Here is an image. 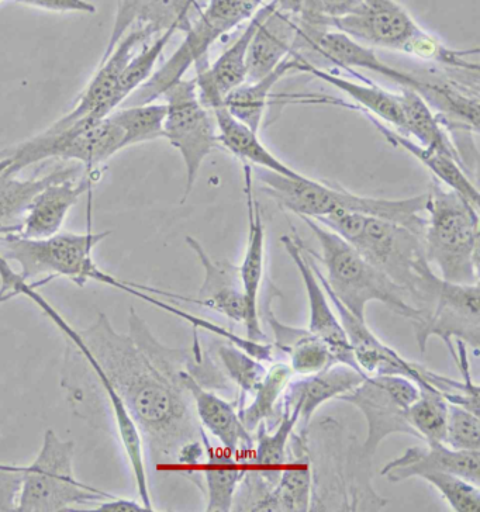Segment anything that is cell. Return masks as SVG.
Returning <instances> with one entry per match:
<instances>
[{
  "label": "cell",
  "instance_id": "17",
  "mask_svg": "<svg viewBox=\"0 0 480 512\" xmlns=\"http://www.w3.org/2000/svg\"><path fill=\"white\" fill-rule=\"evenodd\" d=\"M153 34L145 29H133L117 44L115 51L99 62L98 71L95 72L85 91L79 96L74 109L62 116L47 128L46 133H57L77 123L79 120H102L109 116L112 110L113 92L123 69L129 64L133 55L148 41L153 40Z\"/></svg>",
  "mask_w": 480,
  "mask_h": 512
},
{
  "label": "cell",
  "instance_id": "20",
  "mask_svg": "<svg viewBox=\"0 0 480 512\" xmlns=\"http://www.w3.org/2000/svg\"><path fill=\"white\" fill-rule=\"evenodd\" d=\"M200 10L198 0H117L115 24L100 62L115 51L130 30L145 29L153 37L169 30L186 33Z\"/></svg>",
  "mask_w": 480,
  "mask_h": 512
},
{
  "label": "cell",
  "instance_id": "22",
  "mask_svg": "<svg viewBox=\"0 0 480 512\" xmlns=\"http://www.w3.org/2000/svg\"><path fill=\"white\" fill-rule=\"evenodd\" d=\"M186 244L199 259L205 272V279L200 286L198 296L186 297L168 292L167 300L198 304L200 307L216 311L231 321L244 324L247 318V304H245L238 266L231 265L227 261H214L196 238L186 237Z\"/></svg>",
  "mask_w": 480,
  "mask_h": 512
},
{
  "label": "cell",
  "instance_id": "48",
  "mask_svg": "<svg viewBox=\"0 0 480 512\" xmlns=\"http://www.w3.org/2000/svg\"><path fill=\"white\" fill-rule=\"evenodd\" d=\"M89 511L99 512H140L147 511V508L143 504L137 503V501L127 500V498L115 496L109 498V500L100 501L96 504V508H92Z\"/></svg>",
  "mask_w": 480,
  "mask_h": 512
},
{
  "label": "cell",
  "instance_id": "46",
  "mask_svg": "<svg viewBox=\"0 0 480 512\" xmlns=\"http://www.w3.org/2000/svg\"><path fill=\"white\" fill-rule=\"evenodd\" d=\"M20 466L0 463V512H16L22 487Z\"/></svg>",
  "mask_w": 480,
  "mask_h": 512
},
{
  "label": "cell",
  "instance_id": "31",
  "mask_svg": "<svg viewBox=\"0 0 480 512\" xmlns=\"http://www.w3.org/2000/svg\"><path fill=\"white\" fill-rule=\"evenodd\" d=\"M214 120H216L217 137L219 144L226 148L231 154L236 155L245 164H252L257 168L267 169L275 174L298 178L302 172L290 168L288 164L272 154L271 151L262 144L258 133L252 131L250 127L238 121L236 117L231 116L229 110L224 105L216 106L212 109Z\"/></svg>",
  "mask_w": 480,
  "mask_h": 512
},
{
  "label": "cell",
  "instance_id": "24",
  "mask_svg": "<svg viewBox=\"0 0 480 512\" xmlns=\"http://www.w3.org/2000/svg\"><path fill=\"white\" fill-rule=\"evenodd\" d=\"M99 178L100 169H93L65 176L48 185L34 197L19 235L26 238H46L60 233L69 210L78 203L81 196L91 190L93 183L98 182Z\"/></svg>",
  "mask_w": 480,
  "mask_h": 512
},
{
  "label": "cell",
  "instance_id": "50",
  "mask_svg": "<svg viewBox=\"0 0 480 512\" xmlns=\"http://www.w3.org/2000/svg\"><path fill=\"white\" fill-rule=\"evenodd\" d=\"M9 165L10 162L8 161V159H0V171H3V169L8 168Z\"/></svg>",
  "mask_w": 480,
  "mask_h": 512
},
{
  "label": "cell",
  "instance_id": "9",
  "mask_svg": "<svg viewBox=\"0 0 480 512\" xmlns=\"http://www.w3.org/2000/svg\"><path fill=\"white\" fill-rule=\"evenodd\" d=\"M75 442L62 439L54 430L44 432L43 444L29 466H20L17 512H69L75 507L96 505L115 497L81 483L74 470Z\"/></svg>",
  "mask_w": 480,
  "mask_h": 512
},
{
  "label": "cell",
  "instance_id": "11",
  "mask_svg": "<svg viewBox=\"0 0 480 512\" xmlns=\"http://www.w3.org/2000/svg\"><path fill=\"white\" fill-rule=\"evenodd\" d=\"M122 150V128L107 116L96 121L79 120L57 133L43 131L15 147L0 150V159H8V169L17 174L43 161L75 162L85 171H93Z\"/></svg>",
  "mask_w": 480,
  "mask_h": 512
},
{
  "label": "cell",
  "instance_id": "7",
  "mask_svg": "<svg viewBox=\"0 0 480 512\" xmlns=\"http://www.w3.org/2000/svg\"><path fill=\"white\" fill-rule=\"evenodd\" d=\"M331 427L321 422L327 451L314 452L306 445L313 473L312 511L331 510L333 497H338L337 510L379 511L388 500L376 493L371 483V462L354 439H344V430L331 421Z\"/></svg>",
  "mask_w": 480,
  "mask_h": 512
},
{
  "label": "cell",
  "instance_id": "35",
  "mask_svg": "<svg viewBox=\"0 0 480 512\" xmlns=\"http://www.w3.org/2000/svg\"><path fill=\"white\" fill-rule=\"evenodd\" d=\"M312 504L313 473L305 448L282 467L278 482L252 511L307 512L312 511Z\"/></svg>",
  "mask_w": 480,
  "mask_h": 512
},
{
  "label": "cell",
  "instance_id": "13",
  "mask_svg": "<svg viewBox=\"0 0 480 512\" xmlns=\"http://www.w3.org/2000/svg\"><path fill=\"white\" fill-rule=\"evenodd\" d=\"M420 396V387L403 376H366L364 382L337 400L351 404L364 415L368 435L362 453L372 459L379 446L393 434L419 435L407 420V410Z\"/></svg>",
  "mask_w": 480,
  "mask_h": 512
},
{
  "label": "cell",
  "instance_id": "33",
  "mask_svg": "<svg viewBox=\"0 0 480 512\" xmlns=\"http://www.w3.org/2000/svg\"><path fill=\"white\" fill-rule=\"evenodd\" d=\"M303 55L300 51H292L267 76L254 82H244L224 99L223 105L229 110L231 116L250 127L255 133H260L265 110H267L268 99L276 83L281 81L283 76L290 72H300Z\"/></svg>",
  "mask_w": 480,
  "mask_h": 512
},
{
  "label": "cell",
  "instance_id": "4",
  "mask_svg": "<svg viewBox=\"0 0 480 512\" xmlns=\"http://www.w3.org/2000/svg\"><path fill=\"white\" fill-rule=\"evenodd\" d=\"M110 234L112 231L57 233L46 238L5 235L0 237V255L19 266L17 275L27 283L44 276L48 283L57 278H67L75 285L84 287L93 280L143 300L148 286L124 282L96 265L93 249Z\"/></svg>",
  "mask_w": 480,
  "mask_h": 512
},
{
  "label": "cell",
  "instance_id": "39",
  "mask_svg": "<svg viewBox=\"0 0 480 512\" xmlns=\"http://www.w3.org/2000/svg\"><path fill=\"white\" fill-rule=\"evenodd\" d=\"M298 427V420L292 415H281L274 430H267L261 424L254 432L252 467L262 470L282 469L290 459V439Z\"/></svg>",
  "mask_w": 480,
  "mask_h": 512
},
{
  "label": "cell",
  "instance_id": "3",
  "mask_svg": "<svg viewBox=\"0 0 480 512\" xmlns=\"http://www.w3.org/2000/svg\"><path fill=\"white\" fill-rule=\"evenodd\" d=\"M300 219L305 221L319 241L321 258L314 255L327 272L323 275L319 265L321 278L351 314L365 321L366 306L379 302L397 316L412 321V324L420 323L427 316L426 311L413 306L409 293L403 287L396 285L385 273L366 261L350 242L319 221L307 217Z\"/></svg>",
  "mask_w": 480,
  "mask_h": 512
},
{
  "label": "cell",
  "instance_id": "5",
  "mask_svg": "<svg viewBox=\"0 0 480 512\" xmlns=\"http://www.w3.org/2000/svg\"><path fill=\"white\" fill-rule=\"evenodd\" d=\"M252 175L278 206L299 217L319 221L341 210L395 221L412 231H420L424 224L427 206L424 193L407 199H379L357 195L303 174L290 178L257 168L252 169Z\"/></svg>",
  "mask_w": 480,
  "mask_h": 512
},
{
  "label": "cell",
  "instance_id": "14",
  "mask_svg": "<svg viewBox=\"0 0 480 512\" xmlns=\"http://www.w3.org/2000/svg\"><path fill=\"white\" fill-rule=\"evenodd\" d=\"M421 354L431 338H440L455 356L454 341L464 342L475 355L480 348V289L475 285H458L442 280L438 285L433 307L420 323L413 324Z\"/></svg>",
  "mask_w": 480,
  "mask_h": 512
},
{
  "label": "cell",
  "instance_id": "1",
  "mask_svg": "<svg viewBox=\"0 0 480 512\" xmlns=\"http://www.w3.org/2000/svg\"><path fill=\"white\" fill-rule=\"evenodd\" d=\"M0 282V289L26 296L65 338L75 339L95 358L136 422L144 451L158 470L175 469L186 449L202 444L206 431L183 383L189 351L162 344L134 309H130L129 334L115 330L103 313L78 331L12 266L0 265Z\"/></svg>",
  "mask_w": 480,
  "mask_h": 512
},
{
  "label": "cell",
  "instance_id": "12",
  "mask_svg": "<svg viewBox=\"0 0 480 512\" xmlns=\"http://www.w3.org/2000/svg\"><path fill=\"white\" fill-rule=\"evenodd\" d=\"M164 98V138L181 154L186 169L183 204L195 188L203 162L220 147L216 120L200 102L195 78L176 82L164 93Z\"/></svg>",
  "mask_w": 480,
  "mask_h": 512
},
{
  "label": "cell",
  "instance_id": "28",
  "mask_svg": "<svg viewBox=\"0 0 480 512\" xmlns=\"http://www.w3.org/2000/svg\"><path fill=\"white\" fill-rule=\"evenodd\" d=\"M271 293L262 307V316H265V321L274 332L276 351L288 356L293 373L299 376L314 375L340 363L327 345L307 328L292 327L278 320L271 304L272 299L281 296V293L275 286Z\"/></svg>",
  "mask_w": 480,
  "mask_h": 512
},
{
  "label": "cell",
  "instance_id": "29",
  "mask_svg": "<svg viewBox=\"0 0 480 512\" xmlns=\"http://www.w3.org/2000/svg\"><path fill=\"white\" fill-rule=\"evenodd\" d=\"M84 171L82 165L61 161L48 174L29 179L19 178L8 168L0 171V237L22 233L27 211L41 190L58 179Z\"/></svg>",
  "mask_w": 480,
  "mask_h": 512
},
{
  "label": "cell",
  "instance_id": "21",
  "mask_svg": "<svg viewBox=\"0 0 480 512\" xmlns=\"http://www.w3.org/2000/svg\"><path fill=\"white\" fill-rule=\"evenodd\" d=\"M282 244L293 264L296 265L306 287L307 302H309L310 320L307 330L321 339L336 359L344 365L361 370L355 362L354 354L347 334H345L340 318L334 314L330 299L324 292L319 278L314 273L305 251V245L299 241L298 235H283ZM362 372V370H361Z\"/></svg>",
  "mask_w": 480,
  "mask_h": 512
},
{
  "label": "cell",
  "instance_id": "18",
  "mask_svg": "<svg viewBox=\"0 0 480 512\" xmlns=\"http://www.w3.org/2000/svg\"><path fill=\"white\" fill-rule=\"evenodd\" d=\"M244 195L247 203L248 238L243 262L238 266L241 286L247 304L245 331L251 341L267 342V335L261 327L260 293L265 280L267 269V235L262 219L260 204L254 195V175L252 166L244 164Z\"/></svg>",
  "mask_w": 480,
  "mask_h": 512
},
{
  "label": "cell",
  "instance_id": "34",
  "mask_svg": "<svg viewBox=\"0 0 480 512\" xmlns=\"http://www.w3.org/2000/svg\"><path fill=\"white\" fill-rule=\"evenodd\" d=\"M300 72L321 79L327 85L336 88L337 91L343 92L345 96H348L352 102L358 105L345 106L358 110V112L372 114V116L378 117L379 120L385 121V123L393 126L395 130L404 134L403 113L399 102H397L396 93L385 91V89L372 85V83L366 85V83H357L340 78V76L330 74L324 69L314 67L312 62L307 61L305 57H303Z\"/></svg>",
  "mask_w": 480,
  "mask_h": 512
},
{
  "label": "cell",
  "instance_id": "41",
  "mask_svg": "<svg viewBox=\"0 0 480 512\" xmlns=\"http://www.w3.org/2000/svg\"><path fill=\"white\" fill-rule=\"evenodd\" d=\"M175 33L176 31L169 30L167 33L155 37L153 43H145L133 55L129 64L123 69L122 75H120L119 81H117L115 92H113V112L122 105L124 100L129 99L141 85H144L151 78V75L154 74L155 65H157L162 53H164L165 47L168 46L169 40H171Z\"/></svg>",
  "mask_w": 480,
  "mask_h": 512
},
{
  "label": "cell",
  "instance_id": "37",
  "mask_svg": "<svg viewBox=\"0 0 480 512\" xmlns=\"http://www.w3.org/2000/svg\"><path fill=\"white\" fill-rule=\"evenodd\" d=\"M293 376L295 373L290 369L289 363H272L260 387L252 394L251 403H245L238 411L248 431L254 434L261 424H264L267 430H274L281 418L283 393Z\"/></svg>",
  "mask_w": 480,
  "mask_h": 512
},
{
  "label": "cell",
  "instance_id": "32",
  "mask_svg": "<svg viewBox=\"0 0 480 512\" xmlns=\"http://www.w3.org/2000/svg\"><path fill=\"white\" fill-rule=\"evenodd\" d=\"M396 98L403 113L404 136L413 138L423 147L457 159L466 169L464 159L448 134L447 127L442 124L440 117L431 109L426 99L419 92L409 88H402V91L396 93Z\"/></svg>",
  "mask_w": 480,
  "mask_h": 512
},
{
  "label": "cell",
  "instance_id": "30",
  "mask_svg": "<svg viewBox=\"0 0 480 512\" xmlns=\"http://www.w3.org/2000/svg\"><path fill=\"white\" fill-rule=\"evenodd\" d=\"M366 119L374 124L376 130L385 137V140L393 147L402 148L407 154L412 155L417 161L426 166L428 171L434 175L435 181L447 186L448 189L454 190L458 195L468 200L472 206L478 207L480 204L479 190L476 188L475 182L466 174L464 166L459 164L457 159L448 157V155L441 154V152L430 150V148L423 147L412 138L404 136L400 131L395 128H390L379 120L378 117L372 114L361 112Z\"/></svg>",
  "mask_w": 480,
  "mask_h": 512
},
{
  "label": "cell",
  "instance_id": "8",
  "mask_svg": "<svg viewBox=\"0 0 480 512\" xmlns=\"http://www.w3.org/2000/svg\"><path fill=\"white\" fill-rule=\"evenodd\" d=\"M330 29L347 34L368 47L402 51L421 60L437 61L455 68L478 69L466 61L475 51H457L445 47L421 29L410 13L396 0H364L361 9L330 23Z\"/></svg>",
  "mask_w": 480,
  "mask_h": 512
},
{
  "label": "cell",
  "instance_id": "43",
  "mask_svg": "<svg viewBox=\"0 0 480 512\" xmlns=\"http://www.w3.org/2000/svg\"><path fill=\"white\" fill-rule=\"evenodd\" d=\"M413 477L424 480L438 490L442 498L455 512H478L480 508V486L462 477L438 470L423 469Z\"/></svg>",
  "mask_w": 480,
  "mask_h": 512
},
{
  "label": "cell",
  "instance_id": "6",
  "mask_svg": "<svg viewBox=\"0 0 480 512\" xmlns=\"http://www.w3.org/2000/svg\"><path fill=\"white\" fill-rule=\"evenodd\" d=\"M424 254L440 278L479 283V209L438 181L428 188Z\"/></svg>",
  "mask_w": 480,
  "mask_h": 512
},
{
  "label": "cell",
  "instance_id": "27",
  "mask_svg": "<svg viewBox=\"0 0 480 512\" xmlns=\"http://www.w3.org/2000/svg\"><path fill=\"white\" fill-rule=\"evenodd\" d=\"M299 23L295 16L274 5L255 30L247 51V81L264 78L295 51Z\"/></svg>",
  "mask_w": 480,
  "mask_h": 512
},
{
  "label": "cell",
  "instance_id": "45",
  "mask_svg": "<svg viewBox=\"0 0 480 512\" xmlns=\"http://www.w3.org/2000/svg\"><path fill=\"white\" fill-rule=\"evenodd\" d=\"M364 0H305L296 19L309 26L330 27V23L361 9Z\"/></svg>",
  "mask_w": 480,
  "mask_h": 512
},
{
  "label": "cell",
  "instance_id": "42",
  "mask_svg": "<svg viewBox=\"0 0 480 512\" xmlns=\"http://www.w3.org/2000/svg\"><path fill=\"white\" fill-rule=\"evenodd\" d=\"M448 401L433 387L420 389V396L407 410V420L421 441L444 442Z\"/></svg>",
  "mask_w": 480,
  "mask_h": 512
},
{
  "label": "cell",
  "instance_id": "49",
  "mask_svg": "<svg viewBox=\"0 0 480 512\" xmlns=\"http://www.w3.org/2000/svg\"><path fill=\"white\" fill-rule=\"evenodd\" d=\"M16 297H19V294L13 292V290H9V292H3V290H0V306L10 302L12 299H16Z\"/></svg>",
  "mask_w": 480,
  "mask_h": 512
},
{
  "label": "cell",
  "instance_id": "38",
  "mask_svg": "<svg viewBox=\"0 0 480 512\" xmlns=\"http://www.w3.org/2000/svg\"><path fill=\"white\" fill-rule=\"evenodd\" d=\"M214 356L210 355L214 363L219 366L224 377L238 389V411L247 403L248 397L260 387L262 380L267 376L268 368L265 362L258 361L254 356L247 354L231 344L221 341L214 345Z\"/></svg>",
  "mask_w": 480,
  "mask_h": 512
},
{
  "label": "cell",
  "instance_id": "25",
  "mask_svg": "<svg viewBox=\"0 0 480 512\" xmlns=\"http://www.w3.org/2000/svg\"><path fill=\"white\" fill-rule=\"evenodd\" d=\"M183 383L191 393L196 417L203 430L219 439L229 455H251L254 449V434L248 431L238 413V400L221 399L212 389L203 387L193 379L188 370L183 372Z\"/></svg>",
  "mask_w": 480,
  "mask_h": 512
},
{
  "label": "cell",
  "instance_id": "23",
  "mask_svg": "<svg viewBox=\"0 0 480 512\" xmlns=\"http://www.w3.org/2000/svg\"><path fill=\"white\" fill-rule=\"evenodd\" d=\"M274 5V0L262 5L251 17L243 34L213 62V65L196 69L195 81L199 99L210 112L214 107L223 105L226 96L247 81L248 46L255 30Z\"/></svg>",
  "mask_w": 480,
  "mask_h": 512
},
{
  "label": "cell",
  "instance_id": "16",
  "mask_svg": "<svg viewBox=\"0 0 480 512\" xmlns=\"http://www.w3.org/2000/svg\"><path fill=\"white\" fill-rule=\"evenodd\" d=\"M305 251L314 273L319 278L324 292L327 293L330 303L333 304L334 309L337 311V316L340 318L341 324H343L358 368L366 376H403L413 380L420 389L431 387L424 380L423 366L419 365V363L407 361L402 355L397 354L395 349L383 344L381 339L369 330L366 321L359 320L354 314L345 309L343 304L338 302L336 296L331 293V290L328 289L323 278H321L319 264L314 259L312 252L307 247H305Z\"/></svg>",
  "mask_w": 480,
  "mask_h": 512
},
{
  "label": "cell",
  "instance_id": "2",
  "mask_svg": "<svg viewBox=\"0 0 480 512\" xmlns=\"http://www.w3.org/2000/svg\"><path fill=\"white\" fill-rule=\"evenodd\" d=\"M320 224L350 242L366 261L409 293L413 306L433 307L441 278L428 264L423 237L395 221L354 211H334Z\"/></svg>",
  "mask_w": 480,
  "mask_h": 512
},
{
  "label": "cell",
  "instance_id": "26",
  "mask_svg": "<svg viewBox=\"0 0 480 512\" xmlns=\"http://www.w3.org/2000/svg\"><path fill=\"white\" fill-rule=\"evenodd\" d=\"M423 469L451 473L480 486V451H458L444 442H428L426 446L407 448L402 456L382 467L381 475L390 483H402Z\"/></svg>",
  "mask_w": 480,
  "mask_h": 512
},
{
  "label": "cell",
  "instance_id": "10",
  "mask_svg": "<svg viewBox=\"0 0 480 512\" xmlns=\"http://www.w3.org/2000/svg\"><path fill=\"white\" fill-rule=\"evenodd\" d=\"M267 0H210L186 31L178 50L144 85L133 93V105L153 103L185 78L192 67H207V55L224 34L250 20Z\"/></svg>",
  "mask_w": 480,
  "mask_h": 512
},
{
  "label": "cell",
  "instance_id": "19",
  "mask_svg": "<svg viewBox=\"0 0 480 512\" xmlns=\"http://www.w3.org/2000/svg\"><path fill=\"white\" fill-rule=\"evenodd\" d=\"M361 370L344 363H336L323 372L290 380L281 403V415H292L298 420L295 434L307 437L314 413L327 401L338 399L364 382Z\"/></svg>",
  "mask_w": 480,
  "mask_h": 512
},
{
  "label": "cell",
  "instance_id": "51",
  "mask_svg": "<svg viewBox=\"0 0 480 512\" xmlns=\"http://www.w3.org/2000/svg\"><path fill=\"white\" fill-rule=\"evenodd\" d=\"M0 2H2V0H0Z\"/></svg>",
  "mask_w": 480,
  "mask_h": 512
},
{
  "label": "cell",
  "instance_id": "40",
  "mask_svg": "<svg viewBox=\"0 0 480 512\" xmlns=\"http://www.w3.org/2000/svg\"><path fill=\"white\" fill-rule=\"evenodd\" d=\"M167 106L158 103L131 105L109 114L124 134V148L164 137Z\"/></svg>",
  "mask_w": 480,
  "mask_h": 512
},
{
  "label": "cell",
  "instance_id": "15",
  "mask_svg": "<svg viewBox=\"0 0 480 512\" xmlns=\"http://www.w3.org/2000/svg\"><path fill=\"white\" fill-rule=\"evenodd\" d=\"M299 23L298 37H296L295 50L303 48L320 54L321 57L333 62L338 67L354 71V69H365L375 72L383 78L397 83L402 88L413 89L419 92L424 99L433 89L434 83L421 81L414 78L407 72L390 67L376 55L374 48L358 43L357 40L341 33V31L330 29V27L309 26Z\"/></svg>",
  "mask_w": 480,
  "mask_h": 512
},
{
  "label": "cell",
  "instance_id": "36",
  "mask_svg": "<svg viewBox=\"0 0 480 512\" xmlns=\"http://www.w3.org/2000/svg\"><path fill=\"white\" fill-rule=\"evenodd\" d=\"M206 459L196 467L195 475L205 480L207 490V512L233 511L234 498L248 470L247 462H238L229 453H217L205 434Z\"/></svg>",
  "mask_w": 480,
  "mask_h": 512
},
{
  "label": "cell",
  "instance_id": "47",
  "mask_svg": "<svg viewBox=\"0 0 480 512\" xmlns=\"http://www.w3.org/2000/svg\"><path fill=\"white\" fill-rule=\"evenodd\" d=\"M16 2L30 8L48 10V12L85 13V15L96 13V6L86 0H16Z\"/></svg>",
  "mask_w": 480,
  "mask_h": 512
},
{
  "label": "cell",
  "instance_id": "44",
  "mask_svg": "<svg viewBox=\"0 0 480 512\" xmlns=\"http://www.w3.org/2000/svg\"><path fill=\"white\" fill-rule=\"evenodd\" d=\"M444 444L458 451H480L479 415L448 403Z\"/></svg>",
  "mask_w": 480,
  "mask_h": 512
}]
</instances>
